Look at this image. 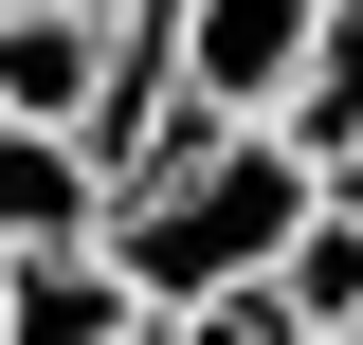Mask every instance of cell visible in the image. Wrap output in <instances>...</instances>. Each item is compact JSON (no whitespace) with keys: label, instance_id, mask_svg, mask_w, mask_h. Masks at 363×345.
I'll use <instances>...</instances> for the list:
<instances>
[{"label":"cell","instance_id":"cell-1","mask_svg":"<svg viewBox=\"0 0 363 345\" xmlns=\"http://www.w3.org/2000/svg\"><path fill=\"white\" fill-rule=\"evenodd\" d=\"M309 146L272 128V109H145L128 182H109V273H128L145 309L164 291H236V273H272V236L309 218Z\"/></svg>","mask_w":363,"mask_h":345},{"label":"cell","instance_id":"cell-2","mask_svg":"<svg viewBox=\"0 0 363 345\" xmlns=\"http://www.w3.org/2000/svg\"><path fill=\"white\" fill-rule=\"evenodd\" d=\"M327 0H164L145 55H164V109H272V73L309 55Z\"/></svg>","mask_w":363,"mask_h":345},{"label":"cell","instance_id":"cell-3","mask_svg":"<svg viewBox=\"0 0 363 345\" xmlns=\"http://www.w3.org/2000/svg\"><path fill=\"white\" fill-rule=\"evenodd\" d=\"M55 236H109V146L0 109V255H55Z\"/></svg>","mask_w":363,"mask_h":345},{"label":"cell","instance_id":"cell-4","mask_svg":"<svg viewBox=\"0 0 363 345\" xmlns=\"http://www.w3.org/2000/svg\"><path fill=\"white\" fill-rule=\"evenodd\" d=\"M145 291L109 273V236H55V255H0V345H128Z\"/></svg>","mask_w":363,"mask_h":345},{"label":"cell","instance_id":"cell-5","mask_svg":"<svg viewBox=\"0 0 363 345\" xmlns=\"http://www.w3.org/2000/svg\"><path fill=\"white\" fill-rule=\"evenodd\" d=\"M272 128L309 146L327 182L363 164V18H345V0H327V18H309V55H291V73H272Z\"/></svg>","mask_w":363,"mask_h":345},{"label":"cell","instance_id":"cell-6","mask_svg":"<svg viewBox=\"0 0 363 345\" xmlns=\"http://www.w3.org/2000/svg\"><path fill=\"white\" fill-rule=\"evenodd\" d=\"M272 309L291 327H363V182H309V218L272 236Z\"/></svg>","mask_w":363,"mask_h":345},{"label":"cell","instance_id":"cell-7","mask_svg":"<svg viewBox=\"0 0 363 345\" xmlns=\"http://www.w3.org/2000/svg\"><path fill=\"white\" fill-rule=\"evenodd\" d=\"M145 345H291V309H272V273H236V291H164Z\"/></svg>","mask_w":363,"mask_h":345},{"label":"cell","instance_id":"cell-8","mask_svg":"<svg viewBox=\"0 0 363 345\" xmlns=\"http://www.w3.org/2000/svg\"><path fill=\"white\" fill-rule=\"evenodd\" d=\"M73 18H109V37H145V18H164V0H73Z\"/></svg>","mask_w":363,"mask_h":345},{"label":"cell","instance_id":"cell-9","mask_svg":"<svg viewBox=\"0 0 363 345\" xmlns=\"http://www.w3.org/2000/svg\"><path fill=\"white\" fill-rule=\"evenodd\" d=\"M291 345H363V327H291Z\"/></svg>","mask_w":363,"mask_h":345},{"label":"cell","instance_id":"cell-10","mask_svg":"<svg viewBox=\"0 0 363 345\" xmlns=\"http://www.w3.org/2000/svg\"><path fill=\"white\" fill-rule=\"evenodd\" d=\"M345 18H363V0H345Z\"/></svg>","mask_w":363,"mask_h":345},{"label":"cell","instance_id":"cell-11","mask_svg":"<svg viewBox=\"0 0 363 345\" xmlns=\"http://www.w3.org/2000/svg\"><path fill=\"white\" fill-rule=\"evenodd\" d=\"M128 345H145V327H128Z\"/></svg>","mask_w":363,"mask_h":345},{"label":"cell","instance_id":"cell-12","mask_svg":"<svg viewBox=\"0 0 363 345\" xmlns=\"http://www.w3.org/2000/svg\"><path fill=\"white\" fill-rule=\"evenodd\" d=\"M345 182H363V164H345Z\"/></svg>","mask_w":363,"mask_h":345}]
</instances>
